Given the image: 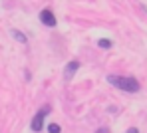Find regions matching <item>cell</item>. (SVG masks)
<instances>
[{"instance_id": "1", "label": "cell", "mask_w": 147, "mask_h": 133, "mask_svg": "<svg viewBox=\"0 0 147 133\" xmlns=\"http://www.w3.org/2000/svg\"><path fill=\"white\" fill-rule=\"evenodd\" d=\"M107 81L111 83V85H115V87H119L123 91H139V81L135 80V78H123V76H107Z\"/></svg>"}, {"instance_id": "2", "label": "cell", "mask_w": 147, "mask_h": 133, "mask_svg": "<svg viewBox=\"0 0 147 133\" xmlns=\"http://www.w3.org/2000/svg\"><path fill=\"white\" fill-rule=\"evenodd\" d=\"M50 113V105H44L36 115H34V119H32V123H30V127H32V131H40L42 129V125H44V117Z\"/></svg>"}, {"instance_id": "3", "label": "cell", "mask_w": 147, "mask_h": 133, "mask_svg": "<svg viewBox=\"0 0 147 133\" xmlns=\"http://www.w3.org/2000/svg\"><path fill=\"white\" fill-rule=\"evenodd\" d=\"M40 22H42L44 26H48V28H54V26H56V16L52 14V10L46 8V10L40 12Z\"/></svg>"}, {"instance_id": "4", "label": "cell", "mask_w": 147, "mask_h": 133, "mask_svg": "<svg viewBox=\"0 0 147 133\" xmlns=\"http://www.w3.org/2000/svg\"><path fill=\"white\" fill-rule=\"evenodd\" d=\"M78 68H80V62H70V64L66 66V70H64V78H66V80H70L74 74L78 72Z\"/></svg>"}, {"instance_id": "5", "label": "cell", "mask_w": 147, "mask_h": 133, "mask_svg": "<svg viewBox=\"0 0 147 133\" xmlns=\"http://www.w3.org/2000/svg\"><path fill=\"white\" fill-rule=\"evenodd\" d=\"M12 36H14V40H18V42H22V44L28 42V38H26L22 32H18V30H12Z\"/></svg>"}, {"instance_id": "6", "label": "cell", "mask_w": 147, "mask_h": 133, "mask_svg": "<svg viewBox=\"0 0 147 133\" xmlns=\"http://www.w3.org/2000/svg\"><path fill=\"white\" fill-rule=\"evenodd\" d=\"M98 46H99V48H103V50H109V48L113 46V42H111V40H99Z\"/></svg>"}, {"instance_id": "7", "label": "cell", "mask_w": 147, "mask_h": 133, "mask_svg": "<svg viewBox=\"0 0 147 133\" xmlns=\"http://www.w3.org/2000/svg\"><path fill=\"white\" fill-rule=\"evenodd\" d=\"M62 129H60V125L58 123H50L48 125V133H60Z\"/></svg>"}, {"instance_id": "8", "label": "cell", "mask_w": 147, "mask_h": 133, "mask_svg": "<svg viewBox=\"0 0 147 133\" xmlns=\"http://www.w3.org/2000/svg\"><path fill=\"white\" fill-rule=\"evenodd\" d=\"M96 133H109V129H107V127H101V129H98Z\"/></svg>"}, {"instance_id": "9", "label": "cell", "mask_w": 147, "mask_h": 133, "mask_svg": "<svg viewBox=\"0 0 147 133\" xmlns=\"http://www.w3.org/2000/svg\"><path fill=\"white\" fill-rule=\"evenodd\" d=\"M127 133H139V131H137L135 127H131V129H127Z\"/></svg>"}]
</instances>
